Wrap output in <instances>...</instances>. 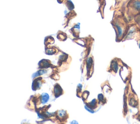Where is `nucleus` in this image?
<instances>
[{"instance_id": "obj_5", "label": "nucleus", "mask_w": 140, "mask_h": 124, "mask_svg": "<svg viewBox=\"0 0 140 124\" xmlns=\"http://www.w3.org/2000/svg\"><path fill=\"white\" fill-rule=\"evenodd\" d=\"M57 117H58L60 121H65L68 118V115L66 111L62 110L58 111V113H57Z\"/></svg>"}, {"instance_id": "obj_12", "label": "nucleus", "mask_w": 140, "mask_h": 124, "mask_svg": "<svg viewBox=\"0 0 140 124\" xmlns=\"http://www.w3.org/2000/svg\"><path fill=\"white\" fill-rule=\"evenodd\" d=\"M100 2V4L101 6H104L105 4V0H98Z\"/></svg>"}, {"instance_id": "obj_7", "label": "nucleus", "mask_w": 140, "mask_h": 124, "mask_svg": "<svg viewBox=\"0 0 140 124\" xmlns=\"http://www.w3.org/2000/svg\"><path fill=\"white\" fill-rule=\"evenodd\" d=\"M50 66V62L48 60H42L39 62V67L41 68H48Z\"/></svg>"}, {"instance_id": "obj_6", "label": "nucleus", "mask_w": 140, "mask_h": 124, "mask_svg": "<svg viewBox=\"0 0 140 124\" xmlns=\"http://www.w3.org/2000/svg\"><path fill=\"white\" fill-rule=\"evenodd\" d=\"M54 96H55V97H58L63 94V90L62 89L61 87H60V85L58 84H56L54 85Z\"/></svg>"}, {"instance_id": "obj_2", "label": "nucleus", "mask_w": 140, "mask_h": 124, "mask_svg": "<svg viewBox=\"0 0 140 124\" xmlns=\"http://www.w3.org/2000/svg\"><path fill=\"white\" fill-rule=\"evenodd\" d=\"M130 23L135 16L140 14V0H130L126 5L125 13H124Z\"/></svg>"}, {"instance_id": "obj_13", "label": "nucleus", "mask_w": 140, "mask_h": 124, "mask_svg": "<svg viewBox=\"0 0 140 124\" xmlns=\"http://www.w3.org/2000/svg\"><path fill=\"white\" fill-rule=\"evenodd\" d=\"M138 46L140 48V38H139V40H138Z\"/></svg>"}, {"instance_id": "obj_11", "label": "nucleus", "mask_w": 140, "mask_h": 124, "mask_svg": "<svg viewBox=\"0 0 140 124\" xmlns=\"http://www.w3.org/2000/svg\"><path fill=\"white\" fill-rule=\"evenodd\" d=\"M118 63L117 62H113L112 65H111V68H112V69L114 70L115 72H117V69H118Z\"/></svg>"}, {"instance_id": "obj_4", "label": "nucleus", "mask_w": 140, "mask_h": 124, "mask_svg": "<svg viewBox=\"0 0 140 124\" xmlns=\"http://www.w3.org/2000/svg\"><path fill=\"white\" fill-rule=\"evenodd\" d=\"M42 78L41 77L35 79L32 83V90L35 91L36 90L40 89L41 87V86L42 85Z\"/></svg>"}, {"instance_id": "obj_10", "label": "nucleus", "mask_w": 140, "mask_h": 124, "mask_svg": "<svg viewBox=\"0 0 140 124\" xmlns=\"http://www.w3.org/2000/svg\"><path fill=\"white\" fill-rule=\"evenodd\" d=\"M55 49L54 48H48L46 50V53L48 55H53L55 53Z\"/></svg>"}, {"instance_id": "obj_1", "label": "nucleus", "mask_w": 140, "mask_h": 124, "mask_svg": "<svg viewBox=\"0 0 140 124\" xmlns=\"http://www.w3.org/2000/svg\"><path fill=\"white\" fill-rule=\"evenodd\" d=\"M111 24L116 31L117 40L118 41L123 40L130 24L124 14L120 11H116L113 15Z\"/></svg>"}, {"instance_id": "obj_8", "label": "nucleus", "mask_w": 140, "mask_h": 124, "mask_svg": "<svg viewBox=\"0 0 140 124\" xmlns=\"http://www.w3.org/2000/svg\"><path fill=\"white\" fill-rule=\"evenodd\" d=\"M48 100H49V96L47 94L44 93L42 95H41V103L43 104L46 103L47 102Z\"/></svg>"}, {"instance_id": "obj_3", "label": "nucleus", "mask_w": 140, "mask_h": 124, "mask_svg": "<svg viewBox=\"0 0 140 124\" xmlns=\"http://www.w3.org/2000/svg\"><path fill=\"white\" fill-rule=\"evenodd\" d=\"M140 36V29L135 23H130L128 31L126 32L123 39H129L134 37H138Z\"/></svg>"}, {"instance_id": "obj_9", "label": "nucleus", "mask_w": 140, "mask_h": 124, "mask_svg": "<svg viewBox=\"0 0 140 124\" xmlns=\"http://www.w3.org/2000/svg\"><path fill=\"white\" fill-rule=\"evenodd\" d=\"M96 101L95 99L93 100L90 103H88V108H90V109H94V108L96 107Z\"/></svg>"}]
</instances>
